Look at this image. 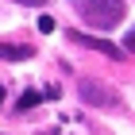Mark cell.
Wrapping results in <instances>:
<instances>
[{"label": "cell", "instance_id": "cell-10", "mask_svg": "<svg viewBox=\"0 0 135 135\" xmlns=\"http://www.w3.org/2000/svg\"><path fill=\"white\" fill-rule=\"evenodd\" d=\"M46 135H50V131H46Z\"/></svg>", "mask_w": 135, "mask_h": 135}, {"label": "cell", "instance_id": "cell-2", "mask_svg": "<svg viewBox=\"0 0 135 135\" xmlns=\"http://www.w3.org/2000/svg\"><path fill=\"white\" fill-rule=\"evenodd\" d=\"M77 93L89 108H104V112H124V97L116 93L112 85H104L100 77H81L77 81Z\"/></svg>", "mask_w": 135, "mask_h": 135}, {"label": "cell", "instance_id": "cell-4", "mask_svg": "<svg viewBox=\"0 0 135 135\" xmlns=\"http://www.w3.org/2000/svg\"><path fill=\"white\" fill-rule=\"evenodd\" d=\"M35 58V46L27 42H0V62H27Z\"/></svg>", "mask_w": 135, "mask_h": 135}, {"label": "cell", "instance_id": "cell-1", "mask_svg": "<svg viewBox=\"0 0 135 135\" xmlns=\"http://www.w3.org/2000/svg\"><path fill=\"white\" fill-rule=\"evenodd\" d=\"M70 4H73V12H77L89 27H97V31H112V27H120V20L127 16L124 0H70Z\"/></svg>", "mask_w": 135, "mask_h": 135}, {"label": "cell", "instance_id": "cell-7", "mask_svg": "<svg viewBox=\"0 0 135 135\" xmlns=\"http://www.w3.org/2000/svg\"><path fill=\"white\" fill-rule=\"evenodd\" d=\"M124 46H127V50L135 54V27H131V31H127V42H124Z\"/></svg>", "mask_w": 135, "mask_h": 135}, {"label": "cell", "instance_id": "cell-6", "mask_svg": "<svg viewBox=\"0 0 135 135\" xmlns=\"http://www.w3.org/2000/svg\"><path fill=\"white\" fill-rule=\"evenodd\" d=\"M39 31H42V35L54 31V20H50V16H39Z\"/></svg>", "mask_w": 135, "mask_h": 135}, {"label": "cell", "instance_id": "cell-3", "mask_svg": "<svg viewBox=\"0 0 135 135\" xmlns=\"http://www.w3.org/2000/svg\"><path fill=\"white\" fill-rule=\"evenodd\" d=\"M66 39H70L73 46H85V50H100L104 58H112V62H120V58H124V46H116V42H108V39H97V35H85V31H66Z\"/></svg>", "mask_w": 135, "mask_h": 135}, {"label": "cell", "instance_id": "cell-5", "mask_svg": "<svg viewBox=\"0 0 135 135\" xmlns=\"http://www.w3.org/2000/svg\"><path fill=\"white\" fill-rule=\"evenodd\" d=\"M42 100H46V97H42V89H23V93H20V100H16V108H12V112H16V116H23V112H31V108H39Z\"/></svg>", "mask_w": 135, "mask_h": 135}, {"label": "cell", "instance_id": "cell-9", "mask_svg": "<svg viewBox=\"0 0 135 135\" xmlns=\"http://www.w3.org/2000/svg\"><path fill=\"white\" fill-rule=\"evenodd\" d=\"M4 97H8V89H4V85H0V104H4Z\"/></svg>", "mask_w": 135, "mask_h": 135}, {"label": "cell", "instance_id": "cell-8", "mask_svg": "<svg viewBox=\"0 0 135 135\" xmlns=\"http://www.w3.org/2000/svg\"><path fill=\"white\" fill-rule=\"evenodd\" d=\"M16 4H23V8H39V4H46V0H16Z\"/></svg>", "mask_w": 135, "mask_h": 135}]
</instances>
